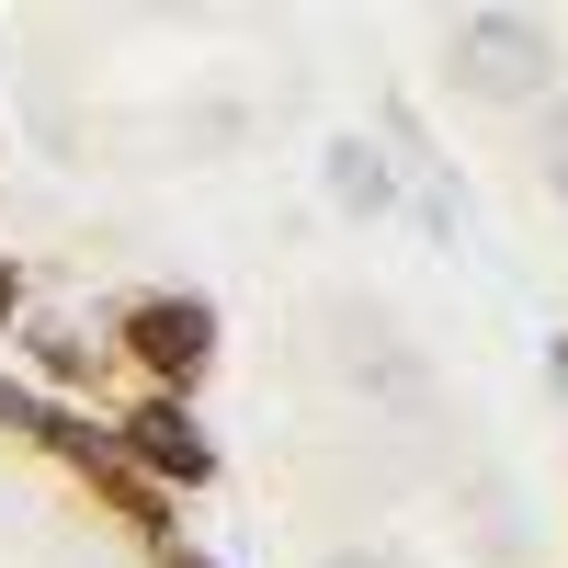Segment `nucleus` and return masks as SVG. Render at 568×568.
Wrapping results in <instances>:
<instances>
[{"label": "nucleus", "instance_id": "nucleus-2", "mask_svg": "<svg viewBox=\"0 0 568 568\" xmlns=\"http://www.w3.org/2000/svg\"><path fill=\"white\" fill-rule=\"evenodd\" d=\"M136 353L160 375H194L205 364V307H136Z\"/></svg>", "mask_w": 568, "mask_h": 568}, {"label": "nucleus", "instance_id": "nucleus-5", "mask_svg": "<svg viewBox=\"0 0 568 568\" xmlns=\"http://www.w3.org/2000/svg\"><path fill=\"white\" fill-rule=\"evenodd\" d=\"M546 182H557V194H568V91H557V103H546Z\"/></svg>", "mask_w": 568, "mask_h": 568}, {"label": "nucleus", "instance_id": "nucleus-6", "mask_svg": "<svg viewBox=\"0 0 568 568\" xmlns=\"http://www.w3.org/2000/svg\"><path fill=\"white\" fill-rule=\"evenodd\" d=\"M0 420H34V398H23V387H0Z\"/></svg>", "mask_w": 568, "mask_h": 568}, {"label": "nucleus", "instance_id": "nucleus-7", "mask_svg": "<svg viewBox=\"0 0 568 568\" xmlns=\"http://www.w3.org/2000/svg\"><path fill=\"white\" fill-rule=\"evenodd\" d=\"M329 568H398V557H329Z\"/></svg>", "mask_w": 568, "mask_h": 568}, {"label": "nucleus", "instance_id": "nucleus-8", "mask_svg": "<svg viewBox=\"0 0 568 568\" xmlns=\"http://www.w3.org/2000/svg\"><path fill=\"white\" fill-rule=\"evenodd\" d=\"M171 568H205V557H171Z\"/></svg>", "mask_w": 568, "mask_h": 568}, {"label": "nucleus", "instance_id": "nucleus-4", "mask_svg": "<svg viewBox=\"0 0 568 568\" xmlns=\"http://www.w3.org/2000/svg\"><path fill=\"white\" fill-rule=\"evenodd\" d=\"M329 194H342V205H387V194H398V171L375 160V149H329Z\"/></svg>", "mask_w": 568, "mask_h": 568}, {"label": "nucleus", "instance_id": "nucleus-9", "mask_svg": "<svg viewBox=\"0 0 568 568\" xmlns=\"http://www.w3.org/2000/svg\"><path fill=\"white\" fill-rule=\"evenodd\" d=\"M0 296H12V284H0Z\"/></svg>", "mask_w": 568, "mask_h": 568}, {"label": "nucleus", "instance_id": "nucleus-1", "mask_svg": "<svg viewBox=\"0 0 568 568\" xmlns=\"http://www.w3.org/2000/svg\"><path fill=\"white\" fill-rule=\"evenodd\" d=\"M444 58H455V80L478 91V103H511V91L546 80V23H524V12H466L444 34Z\"/></svg>", "mask_w": 568, "mask_h": 568}, {"label": "nucleus", "instance_id": "nucleus-3", "mask_svg": "<svg viewBox=\"0 0 568 568\" xmlns=\"http://www.w3.org/2000/svg\"><path fill=\"white\" fill-rule=\"evenodd\" d=\"M136 455H149L160 478H205V444H194V420H182V409H149V420H136Z\"/></svg>", "mask_w": 568, "mask_h": 568}]
</instances>
